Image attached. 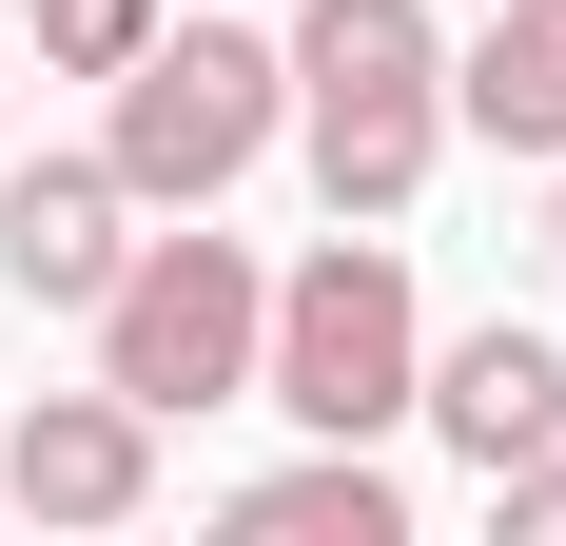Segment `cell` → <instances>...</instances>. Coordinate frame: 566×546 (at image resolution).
Segmentation results:
<instances>
[{
  "label": "cell",
  "mask_w": 566,
  "mask_h": 546,
  "mask_svg": "<svg viewBox=\"0 0 566 546\" xmlns=\"http://www.w3.org/2000/svg\"><path fill=\"white\" fill-rule=\"evenodd\" d=\"M450 137L566 157V0H469V40H450Z\"/></svg>",
  "instance_id": "cell-8"
},
{
  "label": "cell",
  "mask_w": 566,
  "mask_h": 546,
  "mask_svg": "<svg viewBox=\"0 0 566 546\" xmlns=\"http://www.w3.org/2000/svg\"><path fill=\"white\" fill-rule=\"evenodd\" d=\"M0 157H20V137H0Z\"/></svg>",
  "instance_id": "cell-13"
},
{
  "label": "cell",
  "mask_w": 566,
  "mask_h": 546,
  "mask_svg": "<svg viewBox=\"0 0 566 546\" xmlns=\"http://www.w3.org/2000/svg\"><path fill=\"white\" fill-rule=\"evenodd\" d=\"M117 254H137V196L117 157H0V293H40V313H98Z\"/></svg>",
  "instance_id": "cell-6"
},
{
  "label": "cell",
  "mask_w": 566,
  "mask_h": 546,
  "mask_svg": "<svg viewBox=\"0 0 566 546\" xmlns=\"http://www.w3.org/2000/svg\"><path fill=\"white\" fill-rule=\"evenodd\" d=\"M547 254H566V157H547Z\"/></svg>",
  "instance_id": "cell-12"
},
{
  "label": "cell",
  "mask_w": 566,
  "mask_h": 546,
  "mask_svg": "<svg viewBox=\"0 0 566 546\" xmlns=\"http://www.w3.org/2000/svg\"><path fill=\"white\" fill-rule=\"evenodd\" d=\"M234 527H293V546H410V489L391 469H371V449H293V469H254V489H234Z\"/></svg>",
  "instance_id": "cell-9"
},
{
  "label": "cell",
  "mask_w": 566,
  "mask_h": 546,
  "mask_svg": "<svg viewBox=\"0 0 566 546\" xmlns=\"http://www.w3.org/2000/svg\"><path fill=\"white\" fill-rule=\"evenodd\" d=\"M274 59H293V157H313V196L391 234L430 196V157H450V0H293Z\"/></svg>",
  "instance_id": "cell-1"
},
{
  "label": "cell",
  "mask_w": 566,
  "mask_h": 546,
  "mask_svg": "<svg viewBox=\"0 0 566 546\" xmlns=\"http://www.w3.org/2000/svg\"><path fill=\"white\" fill-rule=\"evenodd\" d=\"M274 137H293V59L254 20H157V40L117 59V117H98V157H117L137 216H216Z\"/></svg>",
  "instance_id": "cell-3"
},
{
  "label": "cell",
  "mask_w": 566,
  "mask_h": 546,
  "mask_svg": "<svg viewBox=\"0 0 566 546\" xmlns=\"http://www.w3.org/2000/svg\"><path fill=\"white\" fill-rule=\"evenodd\" d=\"M410 430H450L469 469H527V449H566V332H527V313L430 332V390H410Z\"/></svg>",
  "instance_id": "cell-7"
},
{
  "label": "cell",
  "mask_w": 566,
  "mask_h": 546,
  "mask_svg": "<svg viewBox=\"0 0 566 546\" xmlns=\"http://www.w3.org/2000/svg\"><path fill=\"white\" fill-rule=\"evenodd\" d=\"M0 507H20V527H137V507H157V410H137V390H40V410H0Z\"/></svg>",
  "instance_id": "cell-5"
},
{
  "label": "cell",
  "mask_w": 566,
  "mask_h": 546,
  "mask_svg": "<svg viewBox=\"0 0 566 546\" xmlns=\"http://www.w3.org/2000/svg\"><path fill=\"white\" fill-rule=\"evenodd\" d=\"M157 20H176V0H40V59H59V78H117Z\"/></svg>",
  "instance_id": "cell-10"
},
{
  "label": "cell",
  "mask_w": 566,
  "mask_h": 546,
  "mask_svg": "<svg viewBox=\"0 0 566 546\" xmlns=\"http://www.w3.org/2000/svg\"><path fill=\"white\" fill-rule=\"evenodd\" d=\"M78 332H98V390H137L157 430H196V410H234L254 351H274V273L234 254L216 216H137V254H117V293Z\"/></svg>",
  "instance_id": "cell-4"
},
{
  "label": "cell",
  "mask_w": 566,
  "mask_h": 546,
  "mask_svg": "<svg viewBox=\"0 0 566 546\" xmlns=\"http://www.w3.org/2000/svg\"><path fill=\"white\" fill-rule=\"evenodd\" d=\"M254 390H274L293 430H333V449H391V430H410V390H430V293H410V254H391L371 216H333L313 254L274 273Z\"/></svg>",
  "instance_id": "cell-2"
},
{
  "label": "cell",
  "mask_w": 566,
  "mask_h": 546,
  "mask_svg": "<svg viewBox=\"0 0 566 546\" xmlns=\"http://www.w3.org/2000/svg\"><path fill=\"white\" fill-rule=\"evenodd\" d=\"M489 507H509V546H566V449H527V469H489Z\"/></svg>",
  "instance_id": "cell-11"
}]
</instances>
